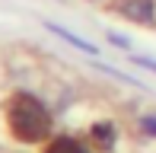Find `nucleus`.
Listing matches in <instances>:
<instances>
[{
	"label": "nucleus",
	"mask_w": 156,
	"mask_h": 153,
	"mask_svg": "<svg viewBox=\"0 0 156 153\" xmlns=\"http://www.w3.org/2000/svg\"><path fill=\"white\" fill-rule=\"evenodd\" d=\"M45 153H93L83 141H76V137H67V134H58L48 141Z\"/></svg>",
	"instance_id": "7ed1b4c3"
},
{
	"label": "nucleus",
	"mask_w": 156,
	"mask_h": 153,
	"mask_svg": "<svg viewBox=\"0 0 156 153\" xmlns=\"http://www.w3.org/2000/svg\"><path fill=\"white\" fill-rule=\"evenodd\" d=\"M140 67H147V70H156V61H150V58H134Z\"/></svg>",
	"instance_id": "0eeeda50"
},
{
	"label": "nucleus",
	"mask_w": 156,
	"mask_h": 153,
	"mask_svg": "<svg viewBox=\"0 0 156 153\" xmlns=\"http://www.w3.org/2000/svg\"><path fill=\"white\" fill-rule=\"evenodd\" d=\"M93 141H96L102 150H108L112 144H115V128H112L108 121H102V124H93Z\"/></svg>",
	"instance_id": "39448f33"
},
{
	"label": "nucleus",
	"mask_w": 156,
	"mask_h": 153,
	"mask_svg": "<svg viewBox=\"0 0 156 153\" xmlns=\"http://www.w3.org/2000/svg\"><path fill=\"white\" fill-rule=\"evenodd\" d=\"M48 29H51V32H58V35H61L64 41H70L73 48H80V51H86V54H96V45H93V41H86V38H80V35H73V32L61 29V26H54V23H48Z\"/></svg>",
	"instance_id": "20e7f679"
},
{
	"label": "nucleus",
	"mask_w": 156,
	"mask_h": 153,
	"mask_svg": "<svg viewBox=\"0 0 156 153\" xmlns=\"http://www.w3.org/2000/svg\"><path fill=\"white\" fill-rule=\"evenodd\" d=\"M140 131H144V134H153V137H156V115L144 118V121H140Z\"/></svg>",
	"instance_id": "423d86ee"
},
{
	"label": "nucleus",
	"mask_w": 156,
	"mask_h": 153,
	"mask_svg": "<svg viewBox=\"0 0 156 153\" xmlns=\"http://www.w3.org/2000/svg\"><path fill=\"white\" fill-rule=\"evenodd\" d=\"M118 13L127 16V19H134V23H153L156 6H153V0H121V3H118Z\"/></svg>",
	"instance_id": "f03ea898"
},
{
	"label": "nucleus",
	"mask_w": 156,
	"mask_h": 153,
	"mask_svg": "<svg viewBox=\"0 0 156 153\" xmlns=\"http://www.w3.org/2000/svg\"><path fill=\"white\" fill-rule=\"evenodd\" d=\"M51 128H54L51 112L32 93H16L6 102V131L13 134V141H19V144L51 141Z\"/></svg>",
	"instance_id": "f257e3e1"
}]
</instances>
